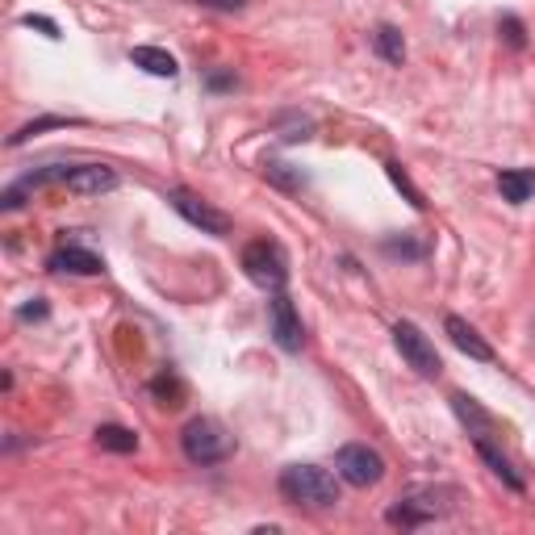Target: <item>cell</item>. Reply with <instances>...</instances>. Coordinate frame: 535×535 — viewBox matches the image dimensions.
I'll return each instance as SVG.
<instances>
[{
	"mask_svg": "<svg viewBox=\"0 0 535 535\" xmlns=\"http://www.w3.org/2000/svg\"><path fill=\"white\" fill-rule=\"evenodd\" d=\"M444 331L452 335V343H456V347H460V352L469 356V360H481V364H490V360H494V347L485 343V339H481V335H477V331H473L464 318L448 314V318H444Z\"/></svg>",
	"mask_w": 535,
	"mask_h": 535,
	"instance_id": "obj_10",
	"label": "cell"
},
{
	"mask_svg": "<svg viewBox=\"0 0 535 535\" xmlns=\"http://www.w3.org/2000/svg\"><path fill=\"white\" fill-rule=\"evenodd\" d=\"M385 172H389V180H393V184H398V193H406V201H410L414 209H423V205H427V201H423V193H418L414 184H410V176H406V168H402V164H385Z\"/></svg>",
	"mask_w": 535,
	"mask_h": 535,
	"instance_id": "obj_19",
	"label": "cell"
},
{
	"mask_svg": "<svg viewBox=\"0 0 535 535\" xmlns=\"http://www.w3.org/2000/svg\"><path fill=\"white\" fill-rule=\"evenodd\" d=\"M498 30H502V38H506L510 46H515V51H523V46H527V30H523V21H519V17H502V21H498Z\"/></svg>",
	"mask_w": 535,
	"mask_h": 535,
	"instance_id": "obj_21",
	"label": "cell"
},
{
	"mask_svg": "<svg viewBox=\"0 0 535 535\" xmlns=\"http://www.w3.org/2000/svg\"><path fill=\"white\" fill-rule=\"evenodd\" d=\"M180 448L193 464H222L235 452V439H230V431L218 418H193V423L180 431Z\"/></svg>",
	"mask_w": 535,
	"mask_h": 535,
	"instance_id": "obj_2",
	"label": "cell"
},
{
	"mask_svg": "<svg viewBox=\"0 0 535 535\" xmlns=\"http://www.w3.org/2000/svg\"><path fill=\"white\" fill-rule=\"evenodd\" d=\"M335 469L347 485H356V490H368V485H377L385 477V456L368 444H343L339 456H335Z\"/></svg>",
	"mask_w": 535,
	"mask_h": 535,
	"instance_id": "obj_4",
	"label": "cell"
},
{
	"mask_svg": "<svg viewBox=\"0 0 535 535\" xmlns=\"http://www.w3.org/2000/svg\"><path fill=\"white\" fill-rule=\"evenodd\" d=\"M51 268L55 272H72V276H97V272H105V260H101V255H92L88 247L67 243V247H59L51 255Z\"/></svg>",
	"mask_w": 535,
	"mask_h": 535,
	"instance_id": "obj_9",
	"label": "cell"
},
{
	"mask_svg": "<svg viewBox=\"0 0 535 535\" xmlns=\"http://www.w3.org/2000/svg\"><path fill=\"white\" fill-rule=\"evenodd\" d=\"M97 444L105 448V452H134L138 448V435L130 431V427H118V423H105V427H97Z\"/></svg>",
	"mask_w": 535,
	"mask_h": 535,
	"instance_id": "obj_16",
	"label": "cell"
},
{
	"mask_svg": "<svg viewBox=\"0 0 535 535\" xmlns=\"http://www.w3.org/2000/svg\"><path fill=\"white\" fill-rule=\"evenodd\" d=\"M205 84H209V88H235V76H230V72H214Z\"/></svg>",
	"mask_w": 535,
	"mask_h": 535,
	"instance_id": "obj_25",
	"label": "cell"
},
{
	"mask_svg": "<svg viewBox=\"0 0 535 535\" xmlns=\"http://www.w3.org/2000/svg\"><path fill=\"white\" fill-rule=\"evenodd\" d=\"M243 272H247L260 289L281 293L285 281H289V260H285L281 243H272V239H255V243H247V247H243Z\"/></svg>",
	"mask_w": 535,
	"mask_h": 535,
	"instance_id": "obj_3",
	"label": "cell"
},
{
	"mask_svg": "<svg viewBox=\"0 0 535 535\" xmlns=\"http://www.w3.org/2000/svg\"><path fill=\"white\" fill-rule=\"evenodd\" d=\"M452 406H456V414H460V423L477 431V439L494 427V418L485 414V410L477 406V398H469V393H452Z\"/></svg>",
	"mask_w": 535,
	"mask_h": 535,
	"instance_id": "obj_15",
	"label": "cell"
},
{
	"mask_svg": "<svg viewBox=\"0 0 535 535\" xmlns=\"http://www.w3.org/2000/svg\"><path fill=\"white\" fill-rule=\"evenodd\" d=\"M393 343H398V352H402V360L418 372V377H439V352H435V343L414 327V322H398L393 327Z\"/></svg>",
	"mask_w": 535,
	"mask_h": 535,
	"instance_id": "obj_5",
	"label": "cell"
},
{
	"mask_svg": "<svg viewBox=\"0 0 535 535\" xmlns=\"http://www.w3.org/2000/svg\"><path fill=\"white\" fill-rule=\"evenodd\" d=\"M17 318H21V322H34V318H46V301H42V297H34V301H30V306H21V310H17Z\"/></svg>",
	"mask_w": 535,
	"mask_h": 535,
	"instance_id": "obj_23",
	"label": "cell"
},
{
	"mask_svg": "<svg viewBox=\"0 0 535 535\" xmlns=\"http://www.w3.org/2000/svg\"><path fill=\"white\" fill-rule=\"evenodd\" d=\"M168 201H172V209L184 218V222H193L201 235H230V218L222 214V209H214L209 201H201V197H193V193H184V189H172L168 193Z\"/></svg>",
	"mask_w": 535,
	"mask_h": 535,
	"instance_id": "obj_6",
	"label": "cell"
},
{
	"mask_svg": "<svg viewBox=\"0 0 535 535\" xmlns=\"http://www.w3.org/2000/svg\"><path fill=\"white\" fill-rule=\"evenodd\" d=\"M268 310H272V335L276 343L285 347V352H301V343H306V331H301V318L293 310V301L285 293H276L268 301Z\"/></svg>",
	"mask_w": 535,
	"mask_h": 535,
	"instance_id": "obj_8",
	"label": "cell"
},
{
	"mask_svg": "<svg viewBox=\"0 0 535 535\" xmlns=\"http://www.w3.org/2000/svg\"><path fill=\"white\" fill-rule=\"evenodd\" d=\"M201 5H209V9H226V13H235V9H243L247 0H201Z\"/></svg>",
	"mask_w": 535,
	"mask_h": 535,
	"instance_id": "obj_24",
	"label": "cell"
},
{
	"mask_svg": "<svg viewBox=\"0 0 535 535\" xmlns=\"http://www.w3.org/2000/svg\"><path fill=\"white\" fill-rule=\"evenodd\" d=\"M477 456H481L485 464H490V469H494V473H498V477L510 485V490H515V494H523V477H519L515 469H510V460H506V456H502V452H498V448H494L485 435L477 439Z\"/></svg>",
	"mask_w": 535,
	"mask_h": 535,
	"instance_id": "obj_13",
	"label": "cell"
},
{
	"mask_svg": "<svg viewBox=\"0 0 535 535\" xmlns=\"http://www.w3.org/2000/svg\"><path fill=\"white\" fill-rule=\"evenodd\" d=\"M21 26H30V30H42L46 38H59V26H55L51 17H34V13H30V17H21Z\"/></svg>",
	"mask_w": 535,
	"mask_h": 535,
	"instance_id": "obj_22",
	"label": "cell"
},
{
	"mask_svg": "<svg viewBox=\"0 0 535 535\" xmlns=\"http://www.w3.org/2000/svg\"><path fill=\"white\" fill-rule=\"evenodd\" d=\"M63 189L67 193H80V197H101L118 189V172L105 168V164H76V168H63Z\"/></svg>",
	"mask_w": 535,
	"mask_h": 535,
	"instance_id": "obj_7",
	"label": "cell"
},
{
	"mask_svg": "<svg viewBox=\"0 0 535 535\" xmlns=\"http://www.w3.org/2000/svg\"><path fill=\"white\" fill-rule=\"evenodd\" d=\"M281 494L301 510H331L339 502V481L318 464H289L281 473Z\"/></svg>",
	"mask_w": 535,
	"mask_h": 535,
	"instance_id": "obj_1",
	"label": "cell"
},
{
	"mask_svg": "<svg viewBox=\"0 0 535 535\" xmlns=\"http://www.w3.org/2000/svg\"><path fill=\"white\" fill-rule=\"evenodd\" d=\"M498 193H502L510 205L531 201V197H535V172H527V168H510V172H502V176H498Z\"/></svg>",
	"mask_w": 535,
	"mask_h": 535,
	"instance_id": "obj_12",
	"label": "cell"
},
{
	"mask_svg": "<svg viewBox=\"0 0 535 535\" xmlns=\"http://www.w3.org/2000/svg\"><path fill=\"white\" fill-rule=\"evenodd\" d=\"M372 51H377L385 63L402 67V63H406V38H402V30H393V26H381L377 34H372Z\"/></svg>",
	"mask_w": 535,
	"mask_h": 535,
	"instance_id": "obj_14",
	"label": "cell"
},
{
	"mask_svg": "<svg viewBox=\"0 0 535 535\" xmlns=\"http://www.w3.org/2000/svg\"><path fill=\"white\" fill-rule=\"evenodd\" d=\"M151 393L159 398V406H168V410L184 406V385H180V377H172V372H159V377L151 381Z\"/></svg>",
	"mask_w": 535,
	"mask_h": 535,
	"instance_id": "obj_18",
	"label": "cell"
},
{
	"mask_svg": "<svg viewBox=\"0 0 535 535\" xmlns=\"http://www.w3.org/2000/svg\"><path fill=\"white\" fill-rule=\"evenodd\" d=\"M59 126H67V118H38V122H30V126H21V130L9 138V147H21V143H30L34 134H42V130H59Z\"/></svg>",
	"mask_w": 535,
	"mask_h": 535,
	"instance_id": "obj_20",
	"label": "cell"
},
{
	"mask_svg": "<svg viewBox=\"0 0 535 535\" xmlns=\"http://www.w3.org/2000/svg\"><path fill=\"white\" fill-rule=\"evenodd\" d=\"M130 63L143 67V72H151V76H159V80H172V76L180 72L176 59H172L168 51H159V46H134V51H130Z\"/></svg>",
	"mask_w": 535,
	"mask_h": 535,
	"instance_id": "obj_11",
	"label": "cell"
},
{
	"mask_svg": "<svg viewBox=\"0 0 535 535\" xmlns=\"http://www.w3.org/2000/svg\"><path fill=\"white\" fill-rule=\"evenodd\" d=\"M431 515H435V510L431 506H418V498H402L398 506L389 510V523L393 527H418V523H427Z\"/></svg>",
	"mask_w": 535,
	"mask_h": 535,
	"instance_id": "obj_17",
	"label": "cell"
}]
</instances>
